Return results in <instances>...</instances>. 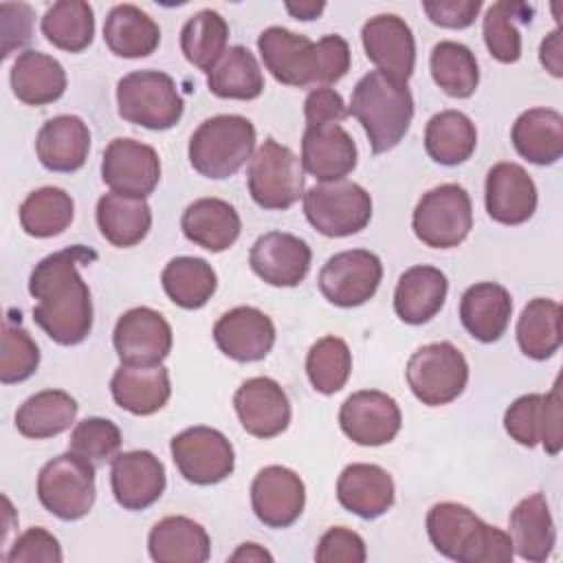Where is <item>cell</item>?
<instances>
[{"mask_svg": "<svg viewBox=\"0 0 563 563\" xmlns=\"http://www.w3.org/2000/svg\"><path fill=\"white\" fill-rule=\"evenodd\" d=\"M92 260V249L75 244L46 255L31 271L29 292L37 299L33 321L59 345H79L92 330V297L79 275V264Z\"/></svg>", "mask_w": 563, "mask_h": 563, "instance_id": "1", "label": "cell"}, {"mask_svg": "<svg viewBox=\"0 0 563 563\" xmlns=\"http://www.w3.org/2000/svg\"><path fill=\"white\" fill-rule=\"evenodd\" d=\"M427 534L431 545L457 563H510L512 539L497 526L482 521L468 506L440 501L427 512Z\"/></svg>", "mask_w": 563, "mask_h": 563, "instance_id": "2", "label": "cell"}, {"mask_svg": "<svg viewBox=\"0 0 563 563\" xmlns=\"http://www.w3.org/2000/svg\"><path fill=\"white\" fill-rule=\"evenodd\" d=\"M347 110L363 125L372 152L383 154L394 150L409 132L413 97L407 81L369 70L356 81Z\"/></svg>", "mask_w": 563, "mask_h": 563, "instance_id": "3", "label": "cell"}, {"mask_svg": "<svg viewBox=\"0 0 563 563\" xmlns=\"http://www.w3.org/2000/svg\"><path fill=\"white\" fill-rule=\"evenodd\" d=\"M255 125L240 114H216L205 119L189 139L191 167L211 180L238 174L255 154Z\"/></svg>", "mask_w": 563, "mask_h": 563, "instance_id": "4", "label": "cell"}, {"mask_svg": "<svg viewBox=\"0 0 563 563\" xmlns=\"http://www.w3.org/2000/svg\"><path fill=\"white\" fill-rule=\"evenodd\" d=\"M119 117L147 130L174 128L185 110L176 81L163 70H134L117 84Z\"/></svg>", "mask_w": 563, "mask_h": 563, "instance_id": "5", "label": "cell"}, {"mask_svg": "<svg viewBox=\"0 0 563 563\" xmlns=\"http://www.w3.org/2000/svg\"><path fill=\"white\" fill-rule=\"evenodd\" d=\"M95 497V464L90 460L68 451L40 468L37 499L57 519H84L92 510Z\"/></svg>", "mask_w": 563, "mask_h": 563, "instance_id": "6", "label": "cell"}, {"mask_svg": "<svg viewBox=\"0 0 563 563\" xmlns=\"http://www.w3.org/2000/svg\"><path fill=\"white\" fill-rule=\"evenodd\" d=\"M411 229L431 249L460 246L473 229V205L468 191L457 183H444L418 200Z\"/></svg>", "mask_w": 563, "mask_h": 563, "instance_id": "7", "label": "cell"}, {"mask_svg": "<svg viewBox=\"0 0 563 563\" xmlns=\"http://www.w3.org/2000/svg\"><path fill=\"white\" fill-rule=\"evenodd\" d=\"M306 220L325 238H347L372 220V196L352 180L317 183L303 191Z\"/></svg>", "mask_w": 563, "mask_h": 563, "instance_id": "8", "label": "cell"}, {"mask_svg": "<svg viewBox=\"0 0 563 563\" xmlns=\"http://www.w3.org/2000/svg\"><path fill=\"white\" fill-rule=\"evenodd\" d=\"M246 185L251 198L262 209H290L299 198H303L301 161L290 147L275 139H266L249 161Z\"/></svg>", "mask_w": 563, "mask_h": 563, "instance_id": "9", "label": "cell"}, {"mask_svg": "<svg viewBox=\"0 0 563 563\" xmlns=\"http://www.w3.org/2000/svg\"><path fill=\"white\" fill-rule=\"evenodd\" d=\"M411 394L427 407L453 402L468 383V363L449 341L418 347L405 369Z\"/></svg>", "mask_w": 563, "mask_h": 563, "instance_id": "10", "label": "cell"}, {"mask_svg": "<svg viewBox=\"0 0 563 563\" xmlns=\"http://www.w3.org/2000/svg\"><path fill=\"white\" fill-rule=\"evenodd\" d=\"M178 473L196 486H213L227 479L235 466V451L227 435L213 427H189L169 442Z\"/></svg>", "mask_w": 563, "mask_h": 563, "instance_id": "11", "label": "cell"}, {"mask_svg": "<svg viewBox=\"0 0 563 563\" xmlns=\"http://www.w3.org/2000/svg\"><path fill=\"white\" fill-rule=\"evenodd\" d=\"M383 279L380 257L367 249L341 251L319 271L321 295L339 308H356L369 301Z\"/></svg>", "mask_w": 563, "mask_h": 563, "instance_id": "12", "label": "cell"}, {"mask_svg": "<svg viewBox=\"0 0 563 563\" xmlns=\"http://www.w3.org/2000/svg\"><path fill=\"white\" fill-rule=\"evenodd\" d=\"M506 433L521 446L543 444L548 455L563 446V400L559 380L548 394L519 396L504 413Z\"/></svg>", "mask_w": 563, "mask_h": 563, "instance_id": "13", "label": "cell"}, {"mask_svg": "<svg viewBox=\"0 0 563 563\" xmlns=\"http://www.w3.org/2000/svg\"><path fill=\"white\" fill-rule=\"evenodd\" d=\"M112 343L125 365H161L172 352L174 334L158 310L139 306L119 317Z\"/></svg>", "mask_w": 563, "mask_h": 563, "instance_id": "14", "label": "cell"}, {"mask_svg": "<svg viewBox=\"0 0 563 563\" xmlns=\"http://www.w3.org/2000/svg\"><path fill=\"white\" fill-rule=\"evenodd\" d=\"M101 178L110 191L147 198L161 180L158 152L136 139H114L103 150Z\"/></svg>", "mask_w": 563, "mask_h": 563, "instance_id": "15", "label": "cell"}, {"mask_svg": "<svg viewBox=\"0 0 563 563\" xmlns=\"http://www.w3.org/2000/svg\"><path fill=\"white\" fill-rule=\"evenodd\" d=\"M266 70L284 86H312L319 77L317 42L284 26H268L257 37Z\"/></svg>", "mask_w": 563, "mask_h": 563, "instance_id": "16", "label": "cell"}, {"mask_svg": "<svg viewBox=\"0 0 563 563\" xmlns=\"http://www.w3.org/2000/svg\"><path fill=\"white\" fill-rule=\"evenodd\" d=\"M341 431L361 446H380L391 442L402 424L398 402L378 389L354 391L339 411Z\"/></svg>", "mask_w": 563, "mask_h": 563, "instance_id": "17", "label": "cell"}, {"mask_svg": "<svg viewBox=\"0 0 563 563\" xmlns=\"http://www.w3.org/2000/svg\"><path fill=\"white\" fill-rule=\"evenodd\" d=\"M251 506L264 526L275 530L288 528L301 517L306 506L303 479L288 466H264L253 477Z\"/></svg>", "mask_w": 563, "mask_h": 563, "instance_id": "18", "label": "cell"}, {"mask_svg": "<svg viewBox=\"0 0 563 563\" xmlns=\"http://www.w3.org/2000/svg\"><path fill=\"white\" fill-rule=\"evenodd\" d=\"M312 262V251L306 240L286 233L268 231L255 240L249 253L251 271L266 284L277 288L299 286Z\"/></svg>", "mask_w": 563, "mask_h": 563, "instance_id": "19", "label": "cell"}, {"mask_svg": "<svg viewBox=\"0 0 563 563\" xmlns=\"http://www.w3.org/2000/svg\"><path fill=\"white\" fill-rule=\"evenodd\" d=\"M367 59L385 75L407 81L416 68V40L409 24L396 13L369 18L361 29Z\"/></svg>", "mask_w": 563, "mask_h": 563, "instance_id": "20", "label": "cell"}, {"mask_svg": "<svg viewBox=\"0 0 563 563\" xmlns=\"http://www.w3.org/2000/svg\"><path fill=\"white\" fill-rule=\"evenodd\" d=\"M233 409L242 429L262 440L284 433L290 424V400L268 376L244 380L233 394Z\"/></svg>", "mask_w": 563, "mask_h": 563, "instance_id": "21", "label": "cell"}, {"mask_svg": "<svg viewBox=\"0 0 563 563\" xmlns=\"http://www.w3.org/2000/svg\"><path fill=\"white\" fill-rule=\"evenodd\" d=\"M213 341L224 356L238 363H255L273 350L275 323L260 308L238 306L216 321Z\"/></svg>", "mask_w": 563, "mask_h": 563, "instance_id": "22", "label": "cell"}, {"mask_svg": "<svg viewBox=\"0 0 563 563\" xmlns=\"http://www.w3.org/2000/svg\"><path fill=\"white\" fill-rule=\"evenodd\" d=\"M110 486L121 508L145 510L165 493V466L152 451L117 453L110 464Z\"/></svg>", "mask_w": 563, "mask_h": 563, "instance_id": "23", "label": "cell"}, {"mask_svg": "<svg viewBox=\"0 0 563 563\" xmlns=\"http://www.w3.org/2000/svg\"><path fill=\"white\" fill-rule=\"evenodd\" d=\"M537 185L517 163H497L486 174L484 205L486 213L506 227L528 222L537 211Z\"/></svg>", "mask_w": 563, "mask_h": 563, "instance_id": "24", "label": "cell"}, {"mask_svg": "<svg viewBox=\"0 0 563 563\" xmlns=\"http://www.w3.org/2000/svg\"><path fill=\"white\" fill-rule=\"evenodd\" d=\"M356 143L341 123L306 125L301 136V167L319 183L343 180L356 167Z\"/></svg>", "mask_w": 563, "mask_h": 563, "instance_id": "25", "label": "cell"}, {"mask_svg": "<svg viewBox=\"0 0 563 563\" xmlns=\"http://www.w3.org/2000/svg\"><path fill=\"white\" fill-rule=\"evenodd\" d=\"M336 499L347 512L361 519H376L394 506V479L378 464H347L336 479Z\"/></svg>", "mask_w": 563, "mask_h": 563, "instance_id": "26", "label": "cell"}, {"mask_svg": "<svg viewBox=\"0 0 563 563\" xmlns=\"http://www.w3.org/2000/svg\"><path fill=\"white\" fill-rule=\"evenodd\" d=\"M90 152V130L84 119L75 114H59L48 119L35 139V154L40 163L59 174H70L84 167Z\"/></svg>", "mask_w": 563, "mask_h": 563, "instance_id": "27", "label": "cell"}, {"mask_svg": "<svg viewBox=\"0 0 563 563\" xmlns=\"http://www.w3.org/2000/svg\"><path fill=\"white\" fill-rule=\"evenodd\" d=\"M512 314V297L497 282H477L460 299V321L479 343H495L504 336Z\"/></svg>", "mask_w": 563, "mask_h": 563, "instance_id": "28", "label": "cell"}, {"mask_svg": "<svg viewBox=\"0 0 563 563\" xmlns=\"http://www.w3.org/2000/svg\"><path fill=\"white\" fill-rule=\"evenodd\" d=\"M446 292V275L435 266L418 264L400 275L394 290V310L400 321L422 325L442 310Z\"/></svg>", "mask_w": 563, "mask_h": 563, "instance_id": "29", "label": "cell"}, {"mask_svg": "<svg viewBox=\"0 0 563 563\" xmlns=\"http://www.w3.org/2000/svg\"><path fill=\"white\" fill-rule=\"evenodd\" d=\"M180 229L196 246L211 253H222L238 242L242 220L235 207L227 200L198 198L183 211Z\"/></svg>", "mask_w": 563, "mask_h": 563, "instance_id": "30", "label": "cell"}, {"mask_svg": "<svg viewBox=\"0 0 563 563\" xmlns=\"http://www.w3.org/2000/svg\"><path fill=\"white\" fill-rule=\"evenodd\" d=\"M110 391L121 409L134 416H152L163 409L172 396L169 372L163 365L121 363L110 378Z\"/></svg>", "mask_w": 563, "mask_h": 563, "instance_id": "31", "label": "cell"}, {"mask_svg": "<svg viewBox=\"0 0 563 563\" xmlns=\"http://www.w3.org/2000/svg\"><path fill=\"white\" fill-rule=\"evenodd\" d=\"M515 552L530 563H543L556 543V528L543 493L523 497L508 517Z\"/></svg>", "mask_w": 563, "mask_h": 563, "instance_id": "32", "label": "cell"}, {"mask_svg": "<svg viewBox=\"0 0 563 563\" xmlns=\"http://www.w3.org/2000/svg\"><path fill=\"white\" fill-rule=\"evenodd\" d=\"M147 552L156 563H205L211 554V539L198 521L172 515L150 530Z\"/></svg>", "mask_w": 563, "mask_h": 563, "instance_id": "33", "label": "cell"}, {"mask_svg": "<svg viewBox=\"0 0 563 563\" xmlns=\"http://www.w3.org/2000/svg\"><path fill=\"white\" fill-rule=\"evenodd\" d=\"M11 90L26 106H46L66 90L64 66L42 51H22L11 66Z\"/></svg>", "mask_w": 563, "mask_h": 563, "instance_id": "34", "label": "cell"}, {"mask_svg": "<svg viewBox=\"0 0 563 563\" xmlns=\"http://www.w3.org/2000/svg\"><path fill=\"white\" fill-rule=\"evenodd\" d=\"M510 139L528 163L552 165L563 156V117L552 108H530L515 119Z\"/></svg>", "mask_w": 563, "mask_h": 563, "instance_id": "35", "label": "cell"}, {"mask_svg": "<svg viewBox=\"0 0 563 563\" xmlns=\"http://www.w3.org/2000/svg\"><path fill=\"white\" fill-rule=\"evenodd\" d=\"M97 227L112 246L130 249L150 233L152 209L145 198L110 191L97 200Z\"/></svg>", "mask_w": 563, "mask_h": 563, "instance_id": "36", "label": "cell"}, {"mask_svg": "<svg viewBox=\"0 0 563 563\" xmlns=\"http://www.w3.org/2000/svg\"><path fill=\"white\" fill-rule=\"evenodd\" d=\"M103 42L117 57H147L161 44V26L143 9L117 4L103 22Z\"/></svg>", "mask_w": 563, "mask_h": 563, "instance_id": "37", "label": "cell"}, {"mask_svg": "<svg viewBox=\"0 0 563 563\" xmlns=\"http://www.w3.org/2000/svg\"><path fill=\"white\" fill-rule=\"evenodd\" d=\"M79 411L77 400L64 389H44L29 396L15 411V429L31 440H46L70 429Z\"/></svg>", "mask_w": 563, "mask_h": 563, "instance_id": "38", "label": "cell"}, {"mask_svg": "<svg viewBox=\"0 0 563 563\" xmlns=\"http://www.w3.org/2000/svg\"><path fill=\"white\" fill-rule=\"evenodd\" d=\"M477 147L475 123L460 110L433 114L424 128V150L440 165L455 167L466 163Z\"/></svg>", "mask_w": 563, "mask_h": 563, "instance_id": "39", "label": "cell"}, {"mask_svg": "<svg viewBox=\"0 0 563 563\" xmlns=\"http://www.w3.org/2000/svg\"><path fill=\"white\" fill-rule=\"evenodd\" d=\"M209 90L220 99L251 101L264 92V73L246 46H229L220 62L207 73Z\"/></svg>", "mask_w": 563, "mask_h": 563, "instance_id": "40", "label": "cell"}, {"mask_svg": "<svg viewBox=\"0 0 563 563\" xmlns=\"http://www.w3.org/2000/svg\"><path fill=\"white\" fill-rule=\"evenodd\" d=\"M165 295L185 310L202 308L218 288V275L202 257L180 255L165 264L161 273Z\"/></svg>", "mask_w": 563, "mask_h": 563, "instance_id": "41", "label": "cell"}, {"mask_svg": "<svg viewBox=\"0 0 563 563\" xmlns=\"http://www.w3.org/2000/svg\"><path fill=\"white\" fill-rule=\"evenodd\" d=\"M561 306L548 297L530 299L517 321L519 350L534 361L550 358L561 347Z\"/></svg>", "mask_w": 563, "mask_h": 563, "instance_id": "42", "label": "cell"}, {"mask_svg": "<svg viewBox=\"0 0 563 563\" xmlns=\"http://www.w3.org/2000/svg\"><path fill=\"white\" fill-rule=\"evenodd\" d=\"M42 33L55 48L81 53L95 37V11L84 0L53 2L42 15Z\"/></svg>", "mask_w": 563, "mask_h": 563, "instance_id": "43", "label": "cell"}, {"mask_svg": "<svg viewBox=\"0 0 563 563\" xmlns=\"http://www.w3.org/2000/svg\"><path fill=\"white\" fill-rule=\"evenodd\" d=\"M227 44L229 24L213 9H202L194 13L180 29V51L185 59L205 73H209L220 62V57L229 48Z\"/></svg>", "mask_w": 563, "mask_h": 563, "instance_id": "44", "label": "cell"}, {"mask_svg": "<svg viewBox=\"0 0 563 563\" xmlns=\"http://www.w3.org/2000/svg\"><path fill=\"white\" fill-rule=\"evenodd\" d=\"M18 216L24 233L31 238H55L70 227L75 202L59 187H40L22 200Z\"/></svg>", "mask_w": 563, "mask_h": 563, "instance_id": "45", "label": "cell"}, {"mask_svg": "<svg viewBox=\"0 0 563 563\" xmlns=\"http://www.w3.org/2000/svg\"><path fill=\"white\" fill-rule=\"evenodd\" d=\"M534 7L526 2H495L482 18V33L488 53L501 64H515L521 57L519 24L532 20Z\"/></svg>", "mask_w": 563, "mask_h": 563, "instance_id": "46", "label": "cell"}, {"mask_svg": "<svg viewBox=\"0 0 563 563\" xmlns=\"http://www.w3.org/2000/svg\"><path fill=\"white\" fill-rule=\"evenodd\" d=\"M429 68L433 81L455 99L471 97L479 84V68L473 51L453 40H442L433 46Z\"/></svg>", "mask_w": 563, "mask_h": 563, "instance_id": "47", "label": "cell"}, {"mask_svg": "<svg viewBox=\"0 0 563 563\" xmlns=\"http://www.w3.org/2000/svg\"><path fill=\"white\" fill-rule=\"evenodd\" d=\"M306 374L314 391L332 396L341 391L352 374V352L341 336H323L308 350Z\"/></svg>", "mask_w": 563, "mask_h": 563, "instance_id": "48", "label": "cell"}, {"mask_svg": "<svg viewBox=\"0 0 563 563\" xmlns=\"http://www.w3.org/2000/svg\"><path fill=\"white\" fill-rule=\"evenodd\" d=\"M40 365V347L31 334L4 321L2 345H0V380L2 385H13L31 378Z\"/></svg>", "mask_w": 563, "mask_h": 563, "instance_id": "49", "label": "cell"}, {"mask_svg": "<svg viewBox=\"0 0 563 563\" xmlns=\"http://www.w3.org/2000/svg\"><path fill=\"white\" fill-rule=\"evenodd\" d=\"M121 449V431L119 427L108 418H86L75 424L68 451L90 460L92 464H103L106 460H112Z\"/></svg>", "mask_w": 563, "mask_h": 563, "instance_id": "50", "label": "cell"}, {"mask_svg": "<svg viewBox=\"0 0 563 563\" xmlns=\"http://www.w3.org/2000/svg\"><path fill=\"white\" fill-rule=\"evenodd\" d=\"M7 563H62L59 541L44 528L24 530L2 556Z\"/></svg>", "mask_w": 563, "mask_h": 563, "instance_id": "51", "label": "cell"}, {"mask_svg": "<svg viewBox=\"0 0 563 563\" xmlns=\"http://www.w3.org/2000/svg\"><path fill=\"white\" fill-rule=\"evenodd\" d=\"M314 559L319 563H363L367 559L365 541L358 532L334 526L323 532L317 543Z\"/></svg>", "mask_w": 563, "mask_h": 563, "instance_id": "52", "label": "cell"}, {"mask_svg": "<svg viewBox=\"0 0 563 563\" xmlns=\"http://www.w3.org/2000/svg\"><path fill=\"white\" fill-rule=\"evenodd\" d=\"M35 13L24 2H2L0 22H2V57L7 59L13 51L29 44L33 33Z\"/></svg>", "mask_w": 563, "mask_h": 563, "instance_id": "53", "label": "cell"}, {"mask_svg": "<svg viewBox=\"0 0 563 563\" xmlns=\"http://www.w3.org/2000/svg\"><path fill=\"white\" fill-rule=\"evenodd\" d=\"M317 55H319L317 86H332L347 75L352 64V53H350V44L341 35L330 33L317 40Z\"/></svg>", "mask_w": 563, "mask_h": 563, "instance_id": "54", "label": "cell"}, {"mask_svg": "<svg viewBox=\"0 0 563 563\" xmlns=\"http://www.w3.org/2000/svg\"><path fill=\"white\" fill-rule=\"evenodd\" d=\"M303 117H306V125L341 123L350 117V110L343 97L334 88L319 86L308 92L303 101Z\"/></svg>", "mask_w": 563, "mask_h": 563, "instance_id": "55", "label": "cell"}, {"mask_svg": "<svg viewBox=\"0 0 563 563\" xmlns=\"http://www.w3.org/2000/svg\"><path fill=\"white\" fill-rule=\"evenodd\" d=\"M482 9L479 0H424L422 11L442 29H466Z\"/></svg>", "mask_w": 563, "mask_h": 563, "instance_id": "56", "label": "cell"}, {"mask_svg": "<svg viewBox=\"0 0 563 563\" xmlns=\"http://www.w3.org/2000/svg\"><path fill=\"white\" fill-rule=\"evenodd\" d=\"M539 62L552 77H563V40L561 29L550 31L539 46Z\"/></svg>", "mask_w": 563, "mask_h": 563, "instance_id": "57", "label": "cell"}, {"mask_svg": "<svg viewBox=\"0 0 563 563\" xmlns=\"http://www.w3.org/2000/svg\"><path fill=\"white\" fill-rule=\"evenodd\" d=\"M229 561H242V563H273V554L262 548L260 543H242L238 550L229 556Z\"/></svg>", "mask_w": 563, "mask_h": 563, "instance_id": "58", "label": "cell"}, {"mask_svg": "<svg viewBox=\"0 0 563 563\" xmlns=\"http://www.w3.org/2000/svg\"><path fill=\"white\" fill-rule=\"evenodd\" d=\"M325 9V2H286V11L297 20H317Z\"/></svg>", "mask_w": 563, "mask_h": 563, "instance_id": "59", "label": "cell"}]
</instances>
